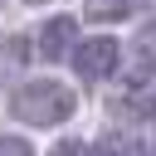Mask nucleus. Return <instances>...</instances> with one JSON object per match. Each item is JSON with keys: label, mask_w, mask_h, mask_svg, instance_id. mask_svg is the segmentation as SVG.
<instances>
[{"label": "nucleus", "mask_w": 156, "mask_h": 156, "mask_svg": "<svg viewBox=\"0 0 156 156\" xmlns=\"http://www.w3.org/2000/svg\"><path fill=\"white\" fill-rule=\"evenodd\" d=\"M136 58H141V63H151V68H156V20H151V24H141V29H136Z\"/></svg>", "instance_id": "39448f33"}, {"label": "nucleus", "mask_w": 156, "mask_h": 156, "mask_svg": "<svg viewBox=\"0 0 156 156\" xmlns=\"http://www.w3.org/2000/svg\"><path fill=\"white\" fill-rule=\"evenodd\" d=\"M24 5H44V0H24Z\"/></svg>", "instance_id": "1a4fd4ad"}, {"label": "nucleus", "mask_w": 156, "mask_h": 156, "mask_svg": "<svg viewBox=\"0 0 156 156\" xmlns=\"http://www.w3.org/2000/svg\"><path fill=\"white\" fill-rule=\"evenodd\" d=\"M54 156H83V141H58Z\"/></svg>", "instance_id": "6e6552de"}, {"label": "nucleus", "mask_w": 156, "mask_h": 156, "mask_svg": "<svg viewBox=\"0 0 156 156\" xmlns=\"http://www.w3.org/2000/svg\"><path fill=\"white\" fill-rule=\"evenodd\" d=\"M0 156H34V151H29V141H20V136H0Z\"/></svg>", "instance_id": "423d86ee"}, {"label": "nucleus", "mask_w": 156, "mask_h": 156, "mask_svg": "<svg viewBox=\"0 0 156 156\" xmlns=\"http://www.w3.org/2000/svg\"><path fill=\"white\" fill-rule=\"evenodd\" d=\"M73 34H78V24H73L68 15L44 20V29H39V54H44V58H63V49H73Z\"/></svg>", "instance_id": "7ed1b4c3"}, {"label": "nucleus", "mask_w": 156, "mask_h": 156, "mask_svg": "<svg viewBox=\"0 0 156 156\" xmlns=\"http://www.w3.org/2000/svg\"><path fill=\"white\" fill-rule=\"evenodd\" d=\"M132 10H136V0H88V20H102V24L127 20Z\"/></svg>", "instance_id": "20e7f679"}, {"label": "nucleus", "mask_w": 156, "mask_h": 156, "mask_svg": "<svg viewBox=\"0 0 156 156\" xmlns=\"http://www.w3.org/2000/svg\"><path fill=\"white\" fill-rule=\"evenodd\" d=\"M93 156H127V146H122L117 136H102V141L93 146Z\"/></svg>", "instance_id": "0eeeda50"}, {"label": "nucleus", "mask_w": 156, "mask_h": 156, "mask_svg": "<svg viewBox=\"0 0 156 156\" xmlns=\"http://www.w3.org/2000/svg\"><path fill=\"white\" fill-rule=\"evenodd\" d=\"M73 107H78L73 88H63L54 78H34V83L15 88V98H10V112L24 127H58L63 117H73Z\"/></svg>", "instance_id": "f257e3e1"}, {"label": "nucleus", "mask_w": 156, "mask_h": 156, "mask_svg": "<svg viewBox=\"0 0 156 156\" xmlns=\"http://www.w3.org/2000/svg\"><path fill=\"white\" fill-rule=\"evenodd\" d=\"M117 58H122V44L112 34H98V39H83L73 49V73L83 83H102V78L117 73Z\"/></svg>", "instance_id": "f03ea898"}]
</instances>
